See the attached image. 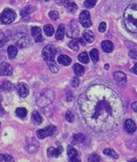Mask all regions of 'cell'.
I'll use <instances>...</instances> for the list:
<instances>
[{
    "instance_id": "obj_38",
    "label": "cell",
    "mask_w": 137,
    "mask_h": 162,
    "mask_svg": "<svg viewBox=\"0 0 137 162\" xmlns=\"http://www.w3.org/2000/svg\"><path fill=\"white\" fill-rule=\"evenodd\" d=\"M66 119L68 122L72 123L73 122L74 120V115L71 111H67L66 113Z\"/></svg>"
},
{
    "instance_id": "obj_48",
    "label": "cell",
    "mask_w": 137,
    "mask_h": 162,
    "mask_svg": "<svg viewBox=\"0 0 137 162\" xmlns=\"http://www.w3.org/2000/svg\"><path fill=\"white\" fill-rule=\"evenodd\" d=\"M44 1H46L47 2V1H49V0H44Z\"/></svg>"
},
{
    "instance_id": "obj_6",
    "label": "cell",
    "mask_w": 137,
    "mask_h": 162,
    "mask_svg": "<svg viewBox=\"0 0 137 162\" xmlns=\"http://www.w3.org/2000/svg\"><path fill=\"white\" fill-rule=\"evenodd\" d=\"M14 43L18 48H24L31 44V39L26 34L19 33L14 37Z\"/></svg>"
},
{
    "instance_id": "obj_11",
    "label": "cell",
    "mask_w": 137,
    "mask_h": 162,
    "mask_svg": "<svg viewBox=\"0 0 137 162\" xmlns=\"http://www.w3.org/2000/svg\"><path fill=\"white\" fill-rule=\"evenodd\" d=\"M17 92L21 97L26 98L29 93V87L26 83H18L17 85Z\"/></svg>"
},
{
    "instance_id": "obj_12",
    "label": "cell",
    "mask_w": 137,
    "mask_h": 162,
    "mask_svg": "<svg viewBox=\"0 0 137 162\" xmlns=\"http://www.w3.org/2000/svg\"><path fill=\"white\" fill-rule=\"evenodd\" d=\"M124 129L128 133L133 134L136 130V126L132 120L128 119L124 123Z\"/></svg>"
},
{
    "instance_id": "obj_17",
    "label": "cell",
    "mask_w": 137,
    "mask_h": 162,
    "mask_svg": "<svg viewBox=\"0 0 137 162\" xmlns=\"http://www.w3.org/2000/svg\"><path fill=\"white\" fill-rule=\"evenodd\" d=\"M64 6H65V9H66L67 11L68 12L73 13L74 12H76L77 10V5L74 3V2H72L70 1H68V0H66L64 2Z\"/></svg>"
},
{
    "instance_id": "obj_31",
    "label": "cell",
    "mask_w": 137,
    "mask_h": 162,
    "mask_svg": "<svg viewBox=\"0 0 137 162\" xmlns=\"http://www.w3.org/2000/svg\"><path fill=\"white\" fill-rule=\"evenodd\" d=\"M13 88V86L11 84V83L9 81H4L0 86V89L4 91H11Z\"/></svg>"
},
{
    "instance_id": "obj_21",
    "label": "cell",
    "mask_w": 137,
    "mask_h": 162,
    "mask_svg": "<svg viewBox=\"0 0 137 162\" xmlns=\"http://www.w3.org/2000/svg\"><path fill=\"white\" fill-rule=\"evenodd\" d=\"M85 140V136L82 133L75 134L72 137V143L74 144H78L83 143Z\"/></svg>"
},
{
    "instance_id": "obj_15",
    "label": "cell",
    "mask_w": 137,
    "mask_h": 162,
    "mask_svg": "<svg viewBox=\"0 0 137 162\" xmlns=\"http://www.w3.org/2000/svg\"><path fill=\"white\" fill-rule=\"evenodd\" d=\"M63 153V148L59 146L57 148L50 147L47 150V154L49 157H58Z\"/></svg>"
},
{
    "instance_id": "obj_4",
    "label": "cell",
    "mask_w": 137,
    "mask_h": 162,
    "mask_svg": "<svg viewBox=\"0 0 137 162\" xmlns=\"http://www.w3.org/2000/svg\"><path fill=\"white\" fill-rule=\"evenodd\" d=\"M55 93L50 90L41 91L36 98V103L40 107H44L52 102L55 99Z\"/></svg>"
},
{
    "instance_id": "obj_35",
    "label": "cell",
    "mask_w": 137,
    "mask_h": 162,
    "mask_svg": "<svg viewBox=\"0 0 137 162\" xmlns=\"http://www.w3.org/2000/svg\"><path fill=\"white\" fill-rule=\"evenodd\" d=\"M96 4V0H85L84 6L87 9H92Z\"/></svg>"
},
{
    "instance_id": "obj_9",
    "label": "cell",
    "mask_w": 137,
    "mask_h": 162,
    "mask_svg": "<svg viewBox=\"0 0 137 162\" xmlns=\"http://www.w3.org/2000/svg\"><path fill=\"white\" fill-rule=\"evenodd\" d=\"M39 147V142L34 138L29 139L26 142V149L29 153H34L38 150V148Z\"/></svg>"
},
{
    "instance_id": "obj_16",
    "label": "cell",
    "mask_w": 137,
    "mask_h": 162,
    "mask_svg": "<svg viewBox=\"0 0 137 162\" xmlns=\"http://www.w3.org/2000/svg\"><path fill=\"white\" fill-rule=\"evenodd\" d=\"M31 32L35 42L39 43L42 41L43 37H42L41 30L40 29L39 27H33V28L31 30Z\"/></svg>"
},
{
    "instance_id": "obj_33",
    "label": "cell",
    "mask_w": 137,
    "mask_h": 162,
    "mask_svg": "<svg viewBox=\"0 0 137 162\" xmlns=\"http://www.w3.org/2000/svg\"><path fill=\"white\" fill-rule=\"evenodd\" d=\"M13 162L14 158L10 155H4V154H0V162Z\"/></svg>"
},
{
    "instance_id": "obj_30",
    "label": "cell",
    "mask_w": 137,
    "mask_h": 162,
    "mask_svg": "<svg viewBox=\"0 0 137 162\" xmlns=\"http://www.w3.org/2000/svg\"><path fill=\"white\" fill-rule=\"evenodd\" d=\"M79 44H80L79 39H74L73 40H72L70 42L69 47L72 50L77 51V50H79Z\"/></svg>"
},
{
    "instance_id": "obj_13",
    "label": "cell",
    "mask_w": 137,
    "mask_h": 162,
    "mask_svg": "<svg viewBox=\"0 0 137 162\" xmlns=\"http://www.w3.org/2000/svg\"><path fill=\"white\" fill-rule=\"evenodd\" d=\"M114 80L120 85H124L127 83V77L122 72H117L114 74Z\"/></svg>"
},
{
    "instance_id": "obj_36",
    "label": "cell",
    "mask_w": 137,
    "mask_h": 162,
    "mask_svg": "<svg viewBox=\"0 0 137 162\" xmlns=\"http://www.w3.org/2000/svg\"><path fill=\"white\" fill-rule=\"evenodd\" d=\"M9 41L7 37L4 34H0V48H3Z\"/></svg>"
},
{
    "instance_id": "obj_8",
    "label": "cell",
    "mask_w": 137,
    "mask_h": 162,
    "mask_svg": "<svg viewBox=\"0 0 137 162\" xmlns=\"http://www.w3.org/2000/svg\"><path fill=\"white\" fill-rule=\"evenodd\" d=\"M80 23L84 27V28H90L92 26V21L90 19V12L87 10H84L79 15Z\"/></svg>"
},
{
    "instance_id": "obj_34",
    "label": "cell",
    "mask_w": 137,
    "mask_h": 162,
    "mask_svg": "<svg viewBox=\"0 0 137 162\" xmlns=\"http://www.w3.org/2000/svg\"><path fill=\"white\" fill-rule=\"evenodd\" d=\"M32 6H27L26 9H24L21 11V16L22 17H26L30 15V13L33 12V10H31Z\"/></svg>"
},
{
    "instance_id": "obj_14",
    "label": "cell",
    "mask_w": 137,
    "mask_h": 162,
    "mask_svg": "<svg viewBox=\"0 0 137 162\" xmlns=\"http://www.w3.org/2000/svg\"><path fill=\"white\" fill-rule=\"evenodd\" d=\"M68 155L70 159V161L71 162H79L81 160L78 159V152L74 147L70 146L68 147Z\"/></svg>"
},
{
    "instance_id": "obj_44",
    "label": "cell",
    "mask_w": 137,
    "mask_h": 162,
    "mask_svg": "<svg viewBox=\"0 0 137 162\" xmlns=\"http://www.w3.org/2000/svg\"><path fill=\"white\" fill-rule=\"evenodd\" d=\"M132 72L134 74L137 75V63L134 65V66L132 69Z\"/></svg>"
},
{
    "instance_id": "obj_39",
    "label": "cell",
    "mask_w": 137,
    "mask_h": 162,
    "mask_svg": "<svg viewBox=\"0 0 137 162\" xmlns=\"http://www.w3.org/2000/svg\"><path fill=\"white\" fill-rule=\"evenodd\" d=\"M49 17L52 20L56 21L59 18V15L57 11H51L49 12Z\"/></svg>"
},
{
    "instance_id": "obj_20",
    "label": "cell",
    "mask_w": 137,
    "mask_h": 162,
    "mask_svg": "<svg viewBox=\"0 0 137 162\" xmlns=\"http://www.w3.org/2000/svg\"><path fill=\"white\" fill-rule=\"evenodd\" d=\"M57 61L59 63L63 65L68 66L71 63L72 59L67 55H60L58 57Z\"/></svg>"
},
{
    "instance_id": "obj_22",
    "label": "cell",
    "mask_w": 137,
    "mask_h": 162,
    "mask_svg": "<svg viewBox=\"0 0 137 162\" xmlns=\"http://www.w3.org/2000/svg\"><path fill=\"white\" fill-rule=\"evenodd\" d=\"M32 121H33L34 125H39L42 122V118L41 115L36 111H33V114H32Z\"/></svg>"
},
{
    "instance_id": "obj_37",
    "label": "cell",
    "mask_w": 137,
    "mask_h": 162,
    "mask_svg": "<svg viewBox=\"0 0 137 162\" xmlns=\"http://www.w3.org/2000/svg\"><path fill=\"white\" fill-rule=\"evenodd\" d=\"M101 161V158L97 154H92L90 155L88 158V161L90 162H99Z\"/></svg>"
},
{
    "instance_id": "obj_18",
    "label": "cell",
    "mask_w": 137,
    "mask_h": 162,
    "mask_svg": "<svg viewBox=\"0 0 137 162\" xmlns=\"http://www.w3.org/2000/svg\"><path fill=\"white\" fill-rule=\"evenodd\" d=\"M83 39L85 40V41L88 43H92L95 39V35L92 31L90 30H85L83 32Z\"/></svg>"
},
{
    "instance_id": "obj_26",
    "label": "cell",
    "mask_w": 137,
    "mask_h": 162,
    "mask_svg": "<svg viewBox=\"0 0 137 162\" xmlns=\"http://www.w3.org/2000/svg\"><path fill=\"white\" fill-rule=\"evenodd\" d=\"M64 33H65V28L63 25H60L56 33V39L57 40H62L64 37Z\"/></svg>"
},
{
    "instance_id": "obj_32",
    "label": "cell",
    "mask_w": 137,
    "mask_h": 162,
    "mask_svg": "<svg viewBox=\"0 0 137 162\" xmlns=\"http://www.w3.org/2000/svg\"><path fill=\"white\" fill-rule=\"evenodd\" d=\"M78 58H79V60L81 62V63H84V64H87L89 63V61H90L89 57H88V54L85 52L81 53L79 55V57H78Z\"/></svg>"
},
{
    "instance_id": "obj_41",
    "label": "cell",
    "mask_w": 137,
    "mask_h": 162,
    "mask_svg": "<svg viewBox=\"0 0 137 162\" xmlns=\"http://www.w3.org/2000/svg\"><path fill=\"white\" fill-rule=\"evenodd\" d=\"M129 56L132 59H137V51L134 50H132L129 52Z\"/></svg>"
},
{
    "instance_id": "obj_25",
    "label": "cell",
    "mask_w": 137,
    "mask_h": 162,
    "mask_svg": "<svg viewBox=\"0 0 137 162\" xmlns=\"http://www.w3.org/2000/svg\"><path fill=\"white\" fill-rule=\"evenodd\" d=\"M103 154L106 155V156L110 157L113 158V159H118L119 158V155L118 154L115 152V151L113 149H111V148H106L103 150Z\"/></svg>"
},
{
    "instance_id": "obj_43",
    "label": "cell",
    "mask_w": 137,
    "mask_h": 162,
    "mask_svg": "<svg viewBox=\"0 0 137 162\" xmlns=\"http://www.w3.org/2000/svg\"><path fill=\"white\" fill-rule=\"evenodd\" d=\"M132 108L134 111L137 113V102H134L132 104Z\"/></svg>"
},
{
    "instance_id": "obj_3",
    "label": "cell",
    "mask_w": 137,
    "mask_h": 162,
    "mask_svg": "<svg viewBox=\"0 0 137 162\" xmlns=\"http://www.w3.org/2000/svg\"><path fill=\"white\" fill-rule=\"evenodd\" d=\"M57 55V49L53 45H47L42 51V56L46 62L51 72L57 73L59 72V66L55 61V56Z\"/></svg>"
},
{
    "instance_id": "obj_28",
    "label": "cell",
    "mask_w": 137,
    "mask_h": 162,
    "mask_svg": "<svg viewBox=\"0 0 137 162\" xmlns=\"http://www.w3.org/2000/svg\"><path fill=\"white\" fill-rule=\"evenodd\" d=\"M15 113L17 117L20 118H26L27 115V110L25 109V108H23V107L17 108V109L15 111Z\"/></svg>"
},
{
    "instance_id": "obj_10",
    "label": "cell",
    "mask_w": 137,
    "mask_h": 162,
    "mask_svg": "<svg viewBox=\"0 0 137 162\" xmlns=\"http://www.w3.org/2000/svg\"><path fill=\"white\" fill-rule=\"evenodd\" d=\"M13 68L8 63H2L0 65V76H11L13 74Z\"/></svg>"
},
{
    "instance_id": "obj_42",
    "label": "cell",
    "mask_w": 137,
    "mask_h": 162,
    "mask_svg": "<svg viewBox=\"0 0 137 162\" xmlns=\"http://www.w3.org/2000/svg\"><path fill=\"white\" fill-rule=\"evenodd\" d=\"M99 31L100 32H104L106 30V23L105 22H102L99 26Z\"/></svg>"
},
{
    "instance_id": "obj_27",
    "label": "cell",
    "mask_w": 137,
    "mask_h": 162,
    "mask_svg": "<svg viewBox=\"0 0 137 162\" xmlns=\"http://www.w3.org/2000/svg\"><path fill=\"white\" fill-rule=\"evenodd\" d=\"M44 30L46 36L51 37L55 32V29H54L53 26L50 25V24H47V25L44 26Z\"/></svg>"
},
{
    "instance_id": "obj_24",
    "label": "cell",
    "mask_w": 137,
    "mask_h": 162,
    "mask_svg": "<svg viewBox=\"0 0 137 162\" xmlns=\"http://www.w3.org/2000/svg\"><path fill=\"white\" fill-rule=\"evenodd\" d=\"M73 70L75 73V74L78 76H82L83 74H84V71H85L84 67L82 65H81L80 64H78V63L74 65Z\"/></svg>"
},
{
    "instance_id": "obj_40",
    "label": "cell",
    "mask_w": 137,
    "mask_h": 162,
    "mask_svg": "<svg viewBox=\"0 0 137 162\" xmlns=\"http://www.w3.org/2000/svg\"><path fill=\"white\" fill-rule=\"evenodd\" d=\"M80 83V79L78 77H74L73 78V79L72 80V83H71V85L72 87H77L79 84Z\"/></svg>"
},
{
    "instance_id": "obj_46",
    "label": "cell",
    "mask_w": 137,
    "mask_h": 162,
    "mask_svg": "<svg viewBox=\"0 0 137 162\" xmlns=\"http://www.w3.org/2000/svg\"><path fill=\"white\" fill-rule=\"evenodd\" d=\"M108 68H109V65H105V69H108Z\"/></svg>"
},
{
    "instance_id": "obj_1",
    "label": "cell",
    "mask_w": 137,
    "mask_h": 162,
    "mask_svg": "<svg viewBox=\"0 0 137 162\" xmlns=\"http://www.w3.org/2000/svg\"><path fill=\"white\" fill-rule=\"evenodd\" d=\"M79 104L86 125L95 131H110L121 121L124 107L122 100L104 85L91 86L79 96Z\"/></svg>"
},
{
    "instance_id": "obj_7",
    "label": "cell",
    "mask_w": 137,
    "mask_h": 162,
    "mask_svg": "<svg viewBox=\"0 0 137 162\" xmlns=\"http://www.w3.org/2000/svg\"><path fill=\"white\" fill-rule=\"evenodd\" d=\"M57 131V127L55 126L50 125L37 131V137L39 139H44L47 137H50Z\"/></svg>"
},
{
    "instance_id": "obj_47",
    "label": "cell",
    "mask_w": 137,
    "mask_h": 162,
    "mask_svg": "<svg viewBox=\"0 0 137 162\" xmlns=\"http://www.w3.org/2000/svg\"><path fill=\"white\" fill-rule=\"evenodd\" d=\"M0 128H1V122H0Z\"/></svg>"
},
{
    "instance_id": "obj_45",
    "label": "cell",
    "mask_w": 137,
    "mask_h": 162,
    "mask_svg": "<svg viewBox=\"0 0 137 162\" xmlns=\"http://www.w3.org/2000/svg\"><path fill=\"white\" fill-rule=\"evenodd\" d=\"M5 110L4 109V108L2 107V104L0 103V115H3L4 114H5Z\"/></svg>"
},
{
    "instance_id": "obj_23",
    "label": "cell",
    "mask_w": 137,
    "mask_h": 162,
    "mask_svg": "<svg viewBox=\"0 0 137 162\" xmlns=\"http://www.w3.org/2000/svg\"><path fill=\"white\" fill-rule=\"evenodd\" d=\"M17 55V48L14 45H10V46L8 48V55H9V58L10 60H13L14 59L16 56Z\"/></svg>"
},
{
    "instance_id": "obj_5",
    "label": "cell",
    "mask_w": 137,
    "mask_h": 162,
    "mask_svg": "<svg viewBox=\"0 0 137 162\" xmlns=\"http://www.w3.org/2000/svg\"><path fill=\"white\" fill-rule=\"evenodd\" d=\"M17 17L16 12L10 9H6L0 15V21L4 24H10L15 21Z\"/></svg>"
},
{
    "instance_id": "obj_19",
    "label": "cell",
    "mask_w": 137,
    "mask_h": 162,
    "mask_svg": "<svg viewBox=\"0 0 137 162\" xmlns=\"http://www.w3.org/2000/svg\"><path fill=\"white\" fill-rule=\"evenodd\" d=\"M101 48L105 52L109 53L113 50L114 45L110 40H104L101 44Z\"/></svg>"
},
{
    "instance_id": "obj_2",
    "label": "cell",
    "mask_w": 137,
    "mask_h": 162,
    "mask_svg": "<svg viewBox=\"0 0 137 162\" xmlns=\"http://www.w3.org/2000/svg\"><path fill=\"white\" fill-rule=\"evenodd\" d=\"M123 21L129 31L137 33V4L129 5L123 14Z\"/></svg>"
},
{
    "instance_id": "obj_29",
    "label": "cell",
    "mask_w": 137,
    "mask_h": 162,
    "mask_svg": "<svg viewBox=\"0 0 137 162\" xmlns=\"http://www.w3.org/2000/svg\"><path fill=\"white\" fill-rule=\"evenodd\" d=\"M90 57L92 61L94 62V63H96V62H98L99 59V51L96 49H93L91 51L90 53Z\"/></svg>"
}]
</instances>
